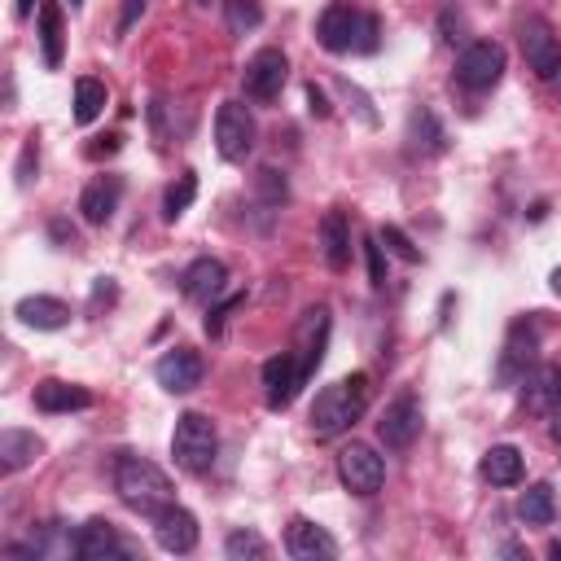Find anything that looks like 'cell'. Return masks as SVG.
I'll return each mask as SVG.
<instances>
[{
  "label": "cell",
  "mask_w": 561,
  "mask_h": 561,
  "mask_svg": "<svg viewBox=\"0 0 561 561\" xmlns=\"http://www.w3.org/2000/svg\"><path fill=\"white\" fill-rule=\"evenodd\" d=\"M368 408V377L364 373H351V377H337L333 386H324L311 403V434L316 438H333L342 430H351Z\"/></svg>",
  "instance_id": "1"
},
{
  "label": "cell",
  "mask_w": 561,
  "mask_h": 561,
  "mask_svg": "<svg viewBox=\"0 0 561 561\" xmlns=\"http://www.w3.org/2000/svg\"><path fill=\"white\" fill-rule=\"evenodd\" d=\"M114 491L140 517H158L171 504V495H175L171 491V478L153 460H145V456H118V465H114Z\"/></svg>",
  "instance_id": "2"
},
{
  "label": "cell",
  "mask_w": 561,
  "mask_h": 561,
  "mask_svg": "<svg viewBox=\"0 0 561 561\" xmlns=\"http://www.w3.org/2000/svg\"><path fill=\"white\" fill-rule=\"evenodd\" d=\"M171 456H175V465L184 473H206L215 465V456H219V430H215V421L202 416V412H184L175 421V430H171Z\"/></svg>",
  "instance_id": "3"
},
{
  "label": "cell",
  "mask_w": 561,
  "mask_h": 561,
  "mask_svg": "<svg viewBox=\"0 0 561 561\" xmlns=\"http://www.w3.org/2000/svg\"><path fill=\"white\" fill-rule=\"evenodd\" d=\"M316 39L329 53H351V48L368 53V48H377V22L346 9V4H329L316 22Z\"/></svg>",
  "instance_id": "4"
},
{
  "label": "cell",
  "mask_w": 561,
  "mask_h": 561,
  "mask_svg": "<svg viewBox=\"0 0 561 561\" xmlns=\"http://www.w3.org/2000/svg\"><path fill=\"white\" fill-rule=\"evenodd\" d=\"M337 478L351 495H377L386 482V460L368 443H346L337 451Z\"/></svg>",
  "instance_id": "5"
},
{
  "label": "cell",
  "mask_w": 561,
  "mask_h": 561,
  "mask_svg": "<svg viewBox=\"0 0 561 561\" xmlns=\"http://www.w3.org/2000/svg\"><path fill=\"white\" fill-rule=\"evenodd\" d=\"M504 75V48L495 39H478L456 57V83L469 92H486L495 88Z\"/></svg>",
  "instance_id": "6"
},
{
  "label": "cell",
  "mask_w": 561,
  "mask_h": 561,
  "mask_svg": "<svg viewBox=\"0 0 561 561\" xmlns=\"http://www.w3.org/2000/svg\"><path fill=\"white\" fill-rule=\"evenodd\" d=\"M254 118H250V110L241 105V101H224L219 105V114H215V149H219V158H228V162H241L250 149H254Z\"/></svg>",
  "instance_id": "7"
},
{
  "label": "cell",
  "mask_w": 561,
  "mask_h": 561,
  "mask_svg": "<svg viewBox=\"0 0 561 561\" xmlns=\"http://www.w3.org/2000/svg\"><path fill=\"white\" fill-rule=\"evenodd\" d=\"M517 39H522L526 66H530L539 79H557V75H561V39L552 35V26H548L543 18H526L522 31H517Z\"/></svg>",
  "instance_id": "8"
},
{
  "label": "cell",
  "mask_w": 561,
  "mask_h": 561,
  "mask_svg": "<svg viewBox=\"0 0 561 561\" xmlns=\"http://www.w3.org/2000/svg\"><path fill=\"white\" fill-rule=\"evenodd\" d=\"M416 434H421V403H416L412 390H403V394H394V399L386 403V412H381V421H377V438H381L390 451H403V447H412Z\"/></svg>",
  "instance_id": "9"
},
{
  "label": "cell",
  "mask_w": 561,
  "mask_h": 561,
  "mask_svg": "<svg viewBox=\"0 0 561 561\" xmlns=\"http://www.w3.org/2000/svg\"><path fill=\"white\" fill-rule=\"evenodd\" d=\"M285 79H289V61H285L280 48H259V53L245 61V75H241V83H245V92H250L254 101H272V96L285 88Z\"/></svg>",
  "instance_id": "10"
},
{
  "label": "cell",
  "mask_w": 561,
  "mask_h": 561,
  "mask_svg": "<svg viewBox=\"0 0 561 561\" xmlns=\"http://www.w3.org/2000/svg\"><path fill=\"white\" fill-rule=\"evenodd\" d=\"M302 386H307V377H302L294 351H280V355H272V359L263 364V394H267V408H289Z\"/></svg>",
  "instance_id": "11"
},
{
  "label": "cell",
  "mask_w": 561,
  "mask_h": 561,
  "mask_svg": "<svg viewBox=\"0 0 561 561\" xmlns=\"http://www.w3.org/2000/svg\"><path fill=\"white\" fill-rule=\"evenodd\" d=\"M153 535H158V548H162V552L184 557V552L197 548V517H193L188 508H180V504H167V508L153 517Z\"/></svg>",
  "instance_id": "12"
},
{
  "label": "cell",
  "mask_w": 561,
  "mask_h": 561,
  "mask_svg": "<svg viewBox=\"0 0 561 561\" xmlns=\"http://www.w3.org/2000/svg\"><path fill=\"white\" fill-rule=\"evenodd\" d=\"M153 377H158L162 390H171V394H188V390L202 381V359H197V351L175 346V351H167V355L153 364Z\"/></svg>",
  "instance_id": "13"
},
{
  "label": "cell",
  "mask_w": 561,
  "mask_h": 561,
  "mask_svg": "<svg viewBox=\"0 0 561 561\" xmlns=\"http://www.w3.org/2000/svg\"><path fill=\"white\" fill-rule=\"evenodd\" d=\"M285 552L294 561H329L337 552V543H333V535L324 526H316L307 517H294L289 530H285Z\"/></svg>",
  "instance_id": "14"
},
{
  "label": "cell",
  "mask_w": 561,
  "mask_h": 561,
  "mask_svg": "<svg viewBox=\"0 0 561 561\" xmlns=\"http://www.w3.org/2000/svg\"><path fill=\"white\" fill-rule=\"evenodd\" d=\"M526 412H557L561 408V364H539L522 377Z\"/></svg>",
  "instance_id": "15"
},
{
  "label": "cell",
  "mask_w": 561,
  "mask_h": 561,
  "mask_svg": "<svg viewBox=\"0 0 561 561\" xmlns=\"http://www.w3.org/2000/svg\"><path fill=\"white\" fill-rule=\"evenodd\" d=\"M324 337H329V311L324 307H311L307 316H302V324H298V368H302V377H311L316 373V364L324 359Z\"/></svg>",
  "instance_id": "16"
},
{
  "label": "cell",
  "mask_w": 561,
  "mask_h": 561,
  "mask_svg": "<svg viewBox=\"0 0 561 561\" xmlns=\"http://www.w3.org/2000/svg\"><path fill=\"white\" fill-rule=\"evenodd\" d=\"M228 289V267L219 259H197L184 267V294L193 302H215Z\"/></svg>",
  "instance_id": "17"
},
{
  "label": "cell",
  "mask_w": 561,
  "mask_h": 561,
  "mask_svg": "<svg viewBox=\"0 0 561 561\" xmlns=\"http://www.w3.org/2000/svg\"><path fill=\"white\" fill-rule=\"evenodd\" d=\"M79 557L83 561H118L127 557V543L118 539V530L101 517H92L88 526H79Z\"/></svg>",
  "instance_id": "18"
},
{
  "label": "cell",
  "mask_w": 561,
  "mask_h": 561,
  "mask_svg": "<svg viewBox=\"0 0 561 561\" xmlns=\"http://www.w3.org/2000/svg\"><path fill=\"white\" fill-rule=\"evenodd\" d=\"M530 364H535V333H530L526 324H517V329L508 333V342H504V355H500V381H504V386L522 381V377L530 373Z\"/></svg>",
  "instance_id": "19"
},
{
  "label": "cell",
  "mask_w": 561,
  "mask_h": 561,
  "mask_svg": "<svg viewBox=\"0 0 561 561\" xmlns=\"http://www.w3.org/2000/svg\"><path fill=\"white\" fill-rule=\"evenodd\" d=\"M88 403H92V394H88L83 386H70V381H57V377H48V381L35 386V408L48 412V416H57V412H79V408H88Z\"/></svg>",
  "instance_id": "20"
},
{
  "label": "cell",
  "mask_w": 561,
  "mask_h": 561,
  "mask_svg": "<svg viewBox=\"0 0 561 561\" xmlns=\"http://www.w3.org/2000/svg\"><path fill=\"white\" fill-rule=\"evenodd\" d=\"M39 48H44V66L57 70L61 48H66V18L57 0H39Z\"/></svg>",
  "instance_id": "21"
},
{
  "label": "cell",
  "mask_w": 561,
  "mask_h": 561,
  "mask_svg": "<svg viewBox=\"0 0 561 561\" xmlns=\"http://www.w3.org/2000/svg\"><path fill=\"white\" fill-rule=\"evenodd\" d=\"M118 193H123V180L118 175H105V180H92L79 197V210L88 224H105L114 210H118Z\"/></svg>",
  "instance_id": "22"
},
{
  "label": "cell",
  "mask_w": 561,
  "mask_h": 561,
  "mask_svg": "<svg viewBox=\"0 0 561 561\" xmlns=\"http://www.w3.org/2000/svg\"><path fill=\"white\" fill-rule=\"evenodd\" d=\"M18 320L31 329H61V324H70V307L61 298H48V294H26L18 302Z\"/></svg>",
  "instance_id": "23"
},
{
  "label": "cell",
  "mask_w": 561,
  "mask_h": 561,
  "mask_svg": "<svg viewBox=\"0 0 561 561\" xmlns=\"http://www.w3.org/2000/svg\"><path fill=\"white\" fill-rule=\"evenodd\" d=\"M320 245H324V263L333 272H342L351 263V228H346V215L342 210H329L320 219Z\"/></svg>",
  "instance_id": "24"
},
{
  "label": "cell",
  "mask_w": 561,
  "mask_h": 561,
  "mask_svg": "<svg viewBox=\"0 0 561 561\" xmlns=\"http://www.w3.org/2000/svg\"><path fill=\"white\" fill-rule=\"evenodd\" d=\"M39 451H44V443H39L31 430H4V434H0V469H4V473H18V469L35 465Z\"/></svg>",
  "instance_id": "25"
},
{
  "label": "cell",
  "mask_w": 561,
  "mask_h": 561,
  "mask_svg": "<svg viewBox=\"0 0 561 561\" xmlns=\"http://www.w3.org/2000/svg\"><path fill=\"white\" fill-rule=\"evenodd\" d=\"M482 478H486L491 486H513V482H522V451H517L513 443L491 447V451L482 456Z\"/></svg>",
  "instance_id": "26"
},
{
  "label": "cell",
  "mask_w": 561,
  "mask_h": 561,
  "mask_svg": "<svg viewBox=\"0 0 561 561\" xmlns=\"http://www.w3.org/2000/svg\"><path fill=\"white\" fill-rule=\"evenodd\" d=\"M13 552H31V557H44V561H57V557H79V535H70V530H61V522H48L35 539H31V548H13Z\"/></svg>",
  "instance_id": "27"
},
{
  "label": "cell",
  "mask_w": 561,
  "mask_h": 561,
  "mask_svg": "<svg viewBox=\"0 0 561 561\" xmlns=\"http://www.w3.org/2000/svg\"><path fill=\"white\" fill-rule=\"evenodd\" d=\"M517 517H522L526 526H548V522L557 517V500H552V486H548V482H535V486H526V491H522V500H517Z\"/></svg>",
  "instance_id": "28"
},
{
  "label": "cell",
  "mask_w": 561,
  "mask_h": 561,
  "mask_svg": "<svg viewBox=\"0 0 561 561\" xmlns=\"http://www.w3.org/2000/svg\"><path fill=\"white\" fill-rule=\"evenodd\" d=\"M105 110V83L101 79H79L75 83V123H92Z\"/></svg>",
  "instance_id": "29"
},
{
  "label": "cell",
  "mask_w": 561,
  "mask_h": 561,
  "mask_svg": "<svg viewBox=\"0 0 561 561\" xmlns=\"http://www.w3.org/2000/svg\"><path fill=\"white\" fill-rule=\"evenodd\" d=\"M193 197H197V175H193V171H184V175H180V180H175V184L167 188L162 215H167V219L175 224V219H180V215H184V210L193 206Z\"/></svg>",
  "instance_id": "30"
},
{
  "label": "cell",
  "mask_w": 561,
  "mask_h": 561,
  "mask_svg": "<svg viewBox=\"0 0 561 561\" xmlns=\"http://www.w3.org/2000/svg\"><path fill=\"white\" fill-rule=\"evenodd\" d=\"M224 552H228L232 561H263V557H267V539L254 535V530H232V535L224 539Z\"/></svg>",
  "instance_id": "31"
},
{
  "label": "cell",
  "mask_w": 561,
  "mask_h": 561,
  "mask_svg": "<svg viewBox=\"0 0 561 561\" xmlns=\"http://www.w3.org/2000/svg\"><path fill=\"white\" fill-rule=\"evenodd\" d=\"M224 18H228L232 35H245L263 22V9H259V0H224Z\"/></svg>",
  "instance_id": "32"
},
{
  "label": "cell",
  "mask_w": 561,
  "mask_h": 561,
  "mask_svg": "<svg viewBox=\"0 0 561 561\" xmlns=\"http://www.w3.org/2000/svg\"><path fill=\"white\" fill-rule=\"evenodd\" d=\"M408 136H412V145L425 149V153H438V149H443V127L434 123L430 110H416V114H412V131H408Z\"/></svg>",
  "instance_id": "33"
},
{
  "label": "cell",
  "mask_w": 561,
  "mask_h": 561,
  "mask_svg": "<svg viewBox=\"0 0 561 561\" xmlns=\"http://www.w3.org/2000/svg\"><path fill=\"white\" fill-rule=\"evenodd\" d=\"M381 241H386L403 263H416V259H421V250H416V245L408 241V232H403V228H394V224H386V228H381Z\"/></svg>",
  "instance_id": "34"
},
{
  "label": "cell",
  "mask_w": 561,
  "mask_h": 561,
  "mask_svg": "<svg viewBox=\"0 0 561 561\" xmlns=\"http://www.w3.org/2000/svg\"><path fill=\"white\" fill-rule=\"evenodd\" d=\"M259 188H263V197H267V202H285V180H280L272 167H267V171H259Z\"/></svg>",
  "instance_id": "35"
},
{
  "label": "cell",
  "mask_w": 561,
  "mask_h": 561,
  "mask_svg": "<svg viewBox=\"0 0 561 561\" xmlns=\"http://www.w3.org/2000/svg\"><path fill=\"white\" fill-rule=\"evenodd\" d=\"M241 302H245V298H228L224 307H210V316H206V333H219V329H224V320H228Z\"/></svg>",
  "instance_id": "36"
},
{
  "label": "cell",
  "mask_w": 561,
  "mask_h": 561,
  "mask_svg": "<svg viewBox=\"0 0 561 561\" xmlns=\"http://www.w3.org/2000/svg\"><path fill=\"white\" fill-rule=\"evenodd\" d=\"M368 280L381 289L386 285V263H381V245L377 241H368Z\"/></svg>",
  "instance_id": "37"
},
{
  "label": "cell",
  "mask_w": 561,
  "mask_h": 561,
  "mask_svg": "<svg viewBox=\"0 0 561 561\" xmlns=\"http://www.w3.org/2000/svg\"><path fill=\"white\" fill-rule=\"evenodd\" d=\"M145 4H149V0H123V18H118V31H131V26L140 22Z\"/></svg>",
  "instance_id": "38"
},
{
  "label": "cell",
  "mask_w": 561,
  "mask_h": 561,
  "mask_svg": "<svg viewBox=\"0 0 561 561\" xmlns=\"http://www.w3.org/2000/svg\"><path fill=\"white\" fill-rule=\"evenodd\" d=\"M443 31H447V35H443L447 44H456V39H465V35H460V31H465V18L447 9V13H443Z\"/></svg>",
  "instance_id": "39"
},
{
  "label": "cell",
  "mask_w": 561,
  "mask_h": 561,
  "mask_svg": "<svg viewBox=\"0 0 561 561\" xmlns=\"http://www.w3.org/2000/svg\"><path fill=\"white\" fill-rule=\"evenodd\" d=\"M31 158H35V136L26 140V149H22V162H18V184H22V188L31 184Z\"/></svg>",
  "instance_id": "40"
},
{
  "label": "cell",
  "mask_w": 561,
  "mask_h": 561,
  "mask_svg": "<svg viewBox=\"0 0 561 561\" xmlns=\"http://www.w3.org/2000/svg\"><path fill=\"white\" fill-rule=\"evenodd\" d=\"M307 96H311V110H316V114H324V110H329V105H324V96H320L316 88H307Z\"/></svg>",
  "instance_id": "41"
},
{
  "label": "cell",
  "mask_w": 561,
  "mask_h": 561,
  "mask_svg": "<svg viewBox=\"0 0 561 561\" xmlns=\"http://www.w3.org/2000/svg\"><path fill=\"white\" fill-rule=\"evenodd\" d=\"M13 4H18V18H26V13L35 9V0H13Z\"/></svg>",
  "instance_id": "42"
},
{
  "label": "cell",
  "mask_w": 561,
  "mask_h": 561,
  "mask_svg": "<svg viewBox=\"0 0 561 561\" xmlns=\"http://www.w3.org/2000/svg\"><path fill=\"white\" fill-rule=\"evenodd\" d=\"M552 438L561 443V408H557V421H552Z\"/></svg>",
  "instance_id": "43"
},
{
  "label": "cell",
  "mask_w": 561,
  "mask_h": 561,
  "mask_svg": "<svg viewBox=\"0 0 561 561\" xmlns=\"http://www.w3.org/2000/svg\"><path fill=\"white\" fill-rule=\"evenodd\" d=\"M548 280H552V289L561 294V267H552V276H548Z\"/></svg>",
  "instance_id": "44"
},
{
  "label": "cell",
  "mask_w": 561,
  "mask_h": 561,
  "mask_svg": "<svg viewBox=\"0 0 561 561\" xmlns=\"http://www.w3.org/2000/svg\"><path fill=\"white\" fill-rule=\"evenodd\" d=\"M552 83H557V92H561V75H557V79H552Z\"/></svg>",
  "instance_id": "45"
},
{
  "label": "cell",
  "mask_w": 561,
  "mask_h": 561,
  "mask_svg": "<svg viewBox=\"0 0 561 561\" xmlns=\"http://www.w3.org/2000/svg\"><path fill=\"white\" fill-rule=\"evenodd\" d=\"M552 552H557V557H561V543H557V548H552Z\"/></svg>",
  "instance_id": "46"
},
{
  "label": "cell",
  "mask_w": 561,
  "mask_h": 561,
  "mask_svg": "<svg viewBox=\"0 0 561 561\" xmlns=\"http://www.w3.org/2000/svg\"><path fill=\"white\" fill-rule=\"evenodd\" d=\"M70 4H83V0H70Z\"/></svg>",
  "instance_id": "47"
},
{
  "label": "cell",
  "mask_w": 561,
  "mask_h": 561,
  "mask_svg": "<svg viewBox=\"0 0 561 561\" xmlns=\"http://www.w3.org/2000/svg\"><path fill=\"white\" fill-rule=\"evenodd\" d=\"M202 4H210V0H202Z\"/></svg>",
  "instance_id": "48"
}]
</instances>
